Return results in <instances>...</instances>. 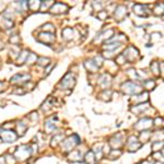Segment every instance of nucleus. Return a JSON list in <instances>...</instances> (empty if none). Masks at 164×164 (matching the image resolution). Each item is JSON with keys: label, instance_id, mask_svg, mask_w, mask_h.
<instances>
[{"label": "nucleus", "instance_id": "nucleus-1", "mask_svg": "<svg viewBox=\"0 0 164 164\" xmlns=\"http://www.w3.org/2000/svg\"><path fill=\"white\" fill-rule=\"evenodd\" d=\"M33 153L31 146H27V144H22V146L18 147L14 152V159L18 160V161H25L27 160Z\"/></svg>", "mask_w": 164, "mask_h": 164}, {"label": "nucleus", "instance_id": "nucleus-2", "mask_svg": "<svg viewBox=\"0 0 164 164\" xmlns=\"http://www.w3.org/2000/svg\"><path fill=\"white\" fill-rule=\"evenodd\" d=\"M120 90L124 92L125 94H130V95H135V94H139L142 92V88L135 83L133 81H127L123 83Z\"/></svg>", "mask_w": 164, "mask_h": 164}, {"label": "nucleus", "instance_id": "nucleus-3", "mask_svg": "<svg viewBox=\"0 0 164 164\" xmlns=\"http://www.w3.org/2000/svg\"><path fill=\"white\" fill-rule=\"evenodd\" d=\"M80 142H81V140H80L79 136L78 135L71 136V137L67 138L65 141H62V151H64L65 153L71 152L72 149L75 148V146H78Z\"/></svg>", "mask_w": 164, "mask_h": 164}, {"label": "nucleus", "instance_id": "nucleus-4", "mask_svg": "<svg viewBox=\"0 0 164 164\" xmlns=\"http://www.w3.org/2000/svg\"><path fill=\"white\" fill-rule=\"evenodd\" d=\"M75 84V77L71 72H68L61 79L59 83V87L61 89H72Z\"/></svg>", "mask_w": 164, "mask_h": 164}, {"label": "nucleus", "instance_id": "nucleus-5", "mask_svg": "<svg viewBox=\"0 0 164 164\" xmlns=\"http://www.w3.org/2000/svg\"><path fill=\"white\" fill-rule=\"evenodd\" d=\"M0 139L6 143H11L18 139V135L14 131H12L11 129H5L0 133Z\"/></svg>", "mask_w": 164, "mask_h": 164}, {"label": "nucleus", "instance_id": "nucleus-6", "mask_svg": "<svg viewBox=\"0 0 164 164\" xmlns=\"http://www.w3.org/2000/svg\"><path fill=\"white\" fill-rule=\"evenodd\" d=\"M152 126H153V120L151 119V118H142V119H140L139 122L133 126V128L140 131H144V130H149Z\"/></svg>", "mask_w": 164, "mask_h": 164}, {"label": "nucleus", "instance_id": "nucleus-7", "mask_svg": "<svg viewBox=\"0 0 164 164\" xmlns=\"http://www.w3.org/2000/svg\"><path fill=\"white\" fill-rule=\"evenodd\" d=\"M125 57V59L128 61H133L139 57V51L137 48H135L133 46H129L126 48V51H124V53L122 54Z\"/></svg>", "mask_w": 164, "mask_h": 164}, {"label": "nucleus", "instance_id": "nucleus-8", "mask_svg": "<svg viewBox=\"0 0 164 164\" xmlns=\"http://www.w3.org/2000/svg\"><path fill=\"white\" fill-rule=\"evenodd\" d=\"M127 147H128V150L130 152H135V151L139 150L140 148L142 147V143L139 141L137 137L135 136H130L128 138V141H127Z\"/></svg>", "mask_w": 164, "mask_h": 164}, {"label": "nucleus", "instance_id": "nucleus-9", "mask_svg": "<svg viewBox=\"0 0 164 164\" xmlns=\"http://www.w3.org/2000/svg\"><path fill=\"white\" fill-rule=\"evenodd\" d=\"M37 41L41 43H44V44H51V43L55 42V36L53 33H47V32H43L40 33L37 36Z\"/></svg>", "mask_w": 164, "mask_h": 164}, {"label": "nucleus", "instance_id": "nucleus-10", "mask_svg": "<svg viewBox=\"0 0 164 164\" xmlns=\"http://www.w3.org/2000/svg\"><path fill=\"white\" fill-rule=\"evenodd\" d=\"M98 83H99V85H100V87L102 88L103 90H107V88L111 87V83H112L111 75H107V73H104V75H102L100 77V79H99Z\"/></svg>", "mask_w": 164, "mask_h": 164}, {"label": "nucleus", "instance_id": "nucleus-11", "mask_svg": "<svg viewBox=\"0 0 164 164\" xmlns=\"http://www.w3.org/2000/svg\"><path fill=\"white\" fill-rule=\"evenodd\" d=\"M68 10V6L62 2H56L51 7V13L53 14H61Z\"/></svg>", "mask_w": 164, "mask_h": 164}, {"label": "nucleus", "instance_id": "nucleus-12", "mask_svg": "<svg viewBox=\"0 0 164 164\" xmlns=\"http://www.w3.org/2000/svg\"><path fill=\"white\" fill-rule=\"evenodd\" d=\"M30 79H31V75H29V73H18V75H13V77L11 78V82L12 83H18V84H22V83H24V82H27L30 81Z\"/></svg>", "mask_w": 164, "mask_h": 164}, {"label": "nucleus", "instance_id": "nucleus-13", "mask_svg": "<svg viewBox=\"0 0 164 164\" xmlns=\"http://www.w3.org/2000/svg\"><path fill=\"white\" fill-rule=\"evenodd\" d=\"M133 12L139 17H148L150 14V11L147 9L146 6L139 5V3L133 6Z\"/></svg>", "mask_w": 164, "mask_h": 164}, {"label": "nucleus", "instance_id": "nucleus-14", "mask_svg": "<svg viewBox=\"0 0 164 164\" xmlns=\"http://www.w3.org/2000/svg\"><path fill=\"white\" fill-rule=\"evenodd\" d=\"M114 16H115V19L117 21H122L123 19H125V17L127 16V8L125 7V6H118L117 8L115 9V13H114Z\"/></svg>", "mask_w": 164, "mask_h": 164}, {"label": "nucleus", "instance_id": "nucleus-15", "mask_svg": "<svg viewBox=\"0 0 164 164\" xmlns=\"http://www.w3.org/2000/svg\"><path fill=\"white\" fill-rule=\"evenodd\" d=\"M124 144V140L122 138V135H116L109 140V146H112L113 148H119Z\"/></svg>", "mask_w": 164, "mask_h": 164}, {"label": "nucleus", "instance_id": "nucleus-16", "mask_svg": "<svg viewBox=\"0 0 164 164\" xmlns=\"http://www.w3.org/2000/svg\"><path fill=\"white\" fill-rule=\"evenodd\" d=\"M68 159L72 162H80L82 161V154L80 153V151L72 150L70 152V154L68 155Z\"/></svg>", "mask_w": 164, "mask_h": 164}, {"label": "nucleus", "instance_id": "nucleus-17", "mask_svg": "<svg viewBox=\"0 0 164 164\" xmlns=\"http://www.w3.org/2000/svg\"><path fill=\"white\" fill-rule=\"evenodd\" d=\"M84 67L89 72H92V73L96 72V71L99 70V67L96 66L93 60H87V61L84 62Z\"/></svg>", "mask_w": 164, "mask_h": 164}, {"label": "nucleus", "instance_id": "nucleus-18", "mask_svg": "<svg viewBox=\"0 0 164 164\" xmlns=\"http://www.w3.org/2000/svg\"><path fill=\"white\" fill-rule=\"evenodd\" d=\"M114 34V30L113 29H109L106 32H104V33H102L101 32L100 34H98L95 37V41L98 40H101V38H103V40H109V38L112 37V35Z\"/></svg>", "mask_w": 164, "mask_h": 164}, {"label": "nucleus", "instance_id": "nucleus-19", "mask_svg": "<svg viewBox=\"0 0 164 164\" xmlns=\"http://www.w3.org/2000/svg\"><path fill=\"white\" fill-rule=\"evenodd\" d=\"M84 161L87 164H95L96 163V159H95V155H94L93 151H89L87 152L84 157Z\"/></svg>", "mask_w": 164, "mask_h": 164}, {"label": "nucleus", "instance_id": "nucleus-20", "mask_svg": "<svg viewBox=\"0 0 164 164\" xmlns=\"http://www.w3.org/2000/svg\"><path fill=\"white\" fill-rule=\"evenodd\" d=\"M148 109V104L147 103H143V104H139V105H136L131 109V112H133L135 114H141L142 112H144L146 109Z\"/></svg>", "mask_w": 164, "mask_h": 164}, {"label": "nucleus", "instance_id": "nucleus-21", "mask_svg": "<svg viewBox=\"0 0 164 164\" xmlns=\"http://www.w3.org/2000/svg\"><path fill=\"white\" fill-rule=\"evenodd\" d=\"M73 36V30L71 27H66V29L62 30V38H65L66 41L72 40Z\"/></svg>", "mask_w": 164, "mask_h": 164}, {"label": "nucleus", "instance_id": "nucleus-22", "mask_svg": "<svg viewBox=\"0 0 164 164\" xmlns=\"http://www.w3.org/2000/svg\"><path fill=\"white\" fill-rule=\"evenodd\" d=\"M27 129V126L23 122H19L17 125V131H18V136H24L25 131Z\"/></svg>", "mask_w": 164, "mask_h": 164}, {"label": "nucleus", "instance_id": "nucleus-23", "mask_svg": "<svg viewBox=\"0 0 164 164\" xmlns=\"http://www.w3.org/2000/svg\"><path fill=\"white\" fill-rule=\"evenodd\" d=\"M61 141H64V135H60V133H58V135H56L55 137L51 139V146L53 147V148H55V147H57Z\"/></svg>", "mask_w": 164, "mask_h": 164}, {"label": "nucleus", "instance_id": "nucleus-24", "mask_svg": "<svg viewBox=\"0 0 164 164\" xmlns=\"http://www.w3.org/2000/svg\"><path fill=\"white\" fill-rule=\"evenodd\" d=\"M29 54H30V51H27V49H24V51H21V54H20V56L18 57V65H22L23 62H25V60H27V56H29Z\"/></svg>", "mask_w": 164, "mask_h": 164}, {"label": "nucleus", "instance_id": "nucleus-25", "mask_svg": "<svg viewBox=\"0 0 164 164\" xmlns=\"http://www.w3.org/2000/svg\"><path fill=\"white\" fill-rule=\"evenodd\" d=\"M55 129H56V126L55 124L51 122V119H48L45 123V131H46L47 133H51Z\"/></svg>", "mask_w": 164, "mask_h": 164}, {"label": "nucleus", "instance_id": "nucleus-26", "mask_svg": "<svg viewBox=\"0 0 164 164\" xmlns=\"http://www.w3.org/2000/svg\"><path fill=\"white\" fill-rule=\"evenodd\" d=\"M151 138V133L149 130H144V131H141V133H140V139L139 141L141 142V143H143V142L146 141H149V139Z\"/></svg>", "mask_w": 164, "mask_h": 164}, {"label": "nucleus", "instance_id": "nucleus-27", "mask_svg": "<svg viewBox=\"0 0 164 164\" xmlns=\"http://www.w3.org/2000/svg\"><path fill=\"white\" fill-rule=\"evenodd\" d=\"M120 46H122V43L120 42H113V43H111V44H106L104 46V48L107 49L109 51H115L116 48H118V47H120Z\"/></svg>", "mask_w": 164, "mask_h": 164}, {"label": "nucleus", "instance_id": "nucleus-28", "mask_svg": "<svg viewBox=\"0 0 164 164\" xmlns=\"http://www.w3.org/2000/svg\"><path fill=\"white\" fill-rule=\"evenodd\" d=\"M163 147V141H153L152 144H151V149H152L153 152H157V151L160 150V149H163L162 148Z\"/></svg>", "mask_w": 164, "mask_h": 164}, {"label": "nucleus", "instance_id": "nucleus-29", "mask_svg": "<svg viewBox=\"0 0 164 164\" xmlns=\"http://www.w3.org/2000/svg\"><path fill=\"white\" fill-rule=\"evenodd\" d=\"M36 62H37L40 66L42 67H46L49 65V62H51V59L49 58H46V57H37V60H36Z\"/></svg>", "mask_w": 164, "mask_h": 164}, {"label": "nucleus", "instance_id": "nucleus-30", "mask_svg": "<svg viewBox=\"0 0 164 164\" xmlns=\"http://www.w3.org/2000/svg\"><path fill=\"white\" fill-rule=\"evenodd\" d=\"M36 60H37V56H36L34 53H30L29 56H27V60H25V62H27V65H33L34 62H36Z\"/></svg>", "mask_w": 164, "mask_h": 164}, {"label": "nucleus", "instance_id": "nucleus-31", "mask_svg": "<svg viewBox=\"0 0 164 164\" xmlns=\"http://www.w3.org/2000/svg\"><path fill=\"white\" fill-rule=\"evenodd\" d=\"M122 155V151L120 150H111L109 151V157L111 160H115V159H117L118 157H120Z\"/></svg>", "mask_w": 164, "mask_h": 164}, {"label": "nucleus", "instance_id": "nucleus-32", "mask_svg": "<svg viewBox=\"0 0 164 164\" xmlns=\"http://www.w3.org/2000/svg\"><path fill=\"white\" fill-rule=\"evenodd\" d=\"M150 68H151V71H152L153 75H160V72H159V71H160V65H159V62L153 61V64L150 66Z\"/></svg>", "mask_w": 164, "mask_h": 164}, {"label": "nucleus", "instance_id": "nucleus-33", "mask_svg": "<svg viewBox=\"0 0 164 164\" xmlns=\"http://www.w3.org/2000/svg\"><path fill=\"white\" fill-rule=\"evenodd\" d=\"M143 87L147 90H152L155 87V82L153 80H146L143 81Z\"/></svg>", "mask_w": 164, "mask_h": 164}, {"label": "nucleus", "instance_id": "nucleus-34", "mask_svg": "<svg viewBox=\"0 0 164 164\" xmlns=\"http://www.w3.org/2000/svg\"><path fill=\"white\" fill-rule=\"evenodd\" d=\"M40 7H41V2H37V1H30V2H27V8H30V9L33 10V11L40 9Z\"/></svg>", "mask_w": 164, "mask_h": 164}, {"label": "nucleus", "instance_id": "nucleus-35", "mask_svg": "<svg viewBox=\"0 0 164 164\" xmlns=\"http://www.w3.org/2000/svg\"><path fill=\"white\" fill-rule=\"evenodd\" d=\"M53 6V1L51 0H49V1H47V2H45V1H41V11H46V9H48L49 7H51Z\"/></svg>", "mask_w": 164, "mask_h": 164}, {"label": "nucleus", "instance_id": "nucleus-36", "mask_svg": "<svg viewBox=\"0 0 164 164\" xmlns=\"http://www.w3.org/2000/svg\"><path fill=\"white\" fill-rule=\"evenodd\" d=\"M10 43H11L12 45H18L19 43H20V36L12 35L11 37H10Z\"/></svg>", "mask_w": 164, "mask_h": 164}, {"label": "nucleus", "instance_id": "nucleus-37", "mask_svg": "<svg viewBox=\"0 0 164 164\" xmlns=\"http://www.w3.org/2000/svg\"><path fill=\"white\" fill-rule=\"evenodd\" d=\"M5 160H6V164H14L16 163V159H14V157H12V155H10V154L6 155Z\"/></svg>", "mask_w": 164, "mask_h": 164}, {"label": "nucleus", "instance_id": "nucleus-38", "mask_svg": "<svg viewBox=\"0 0 164 164\" xmlns=\"http://www.w3.org/2000/svg\"><path fill=\"white\" fill-rule=\"evenodd\" d=\"M93 61L95 62V65H96V66H98L99 68H100V67L103 65V57H102V56H100V57H99V56H96V57H95V59H94Z\"/></svg>", "mask_w": 164, "mask_h": 164}, {"label": "nucleus", "instance_id": "nucleus-39", "mask_svg": "<svg viewBox=\"0 0 164 164\" xmlns=\"http://www.w3.org/2000/svg\"><path fill=\"white\" fill-rule=\"evenodd\" d=\"M127 75H130L133 79H139V78H138V75H137V71L133 70V69H129V70L127 71Z\"/></svg>", "mask_w": 164, "mask_h": 164}, {"label": "nucleus", "instance_id": "nucleus-40", "mask_svg": "<svg viewBox=\"0 0 164 164\" xmlns=\"http://www.w3.org/2000/svg\"><path fill=\"white\" fill-rule=\"evenodd\" d=\"M98 18H100L101 20H105V19H107V12L104 11V10L100 11L99 12V14H98Z\"/></svg>", "mask_w": 164, "mask_h": 164}, {"label": "nucleus", "instance_id": "nucleus-41", "mask_svg": "<svg viewBox=\"0 0 164 164\" xmlns=\"http://www.w3.org/2000/svg\"><path fill=\"white\" fill-rule=\"evenodd\" d=\"M3 24L6 25V27H7V29L13 27V22H12L11 20H9V19H5V20H3Z\"/></svg>", "mask_w": 164, "mask_h": 164}, {"label": "nucleus", "instance_id": "nucleus-42", "mask_svg": "<svg viewBox=\"0 0 164 164\" xmlns=\"http://www.w3.org/2000/svg\"><path fill=\"white\" fill-rule=\"evenodd\" d=\"M155 10H157V11H154V12L157 14V16H159V14H162V13H163V3H161V6L157 5V8H155Z\"/></svg>", "mask_w": 164, "mask_h": 164}, {"label": "nucleus", "instance_id": "nucleus-43", "mask_svg": "<svg viewBox=\"0 0 164 164\" xmlns=\"http://www.w3.org/2000/svg\"><path fill=\"white\" fill-rule=\"evenodd\" d=\"M116 61H117L119 65H123L125 61H126V59H125V57H124V56H123L122 54H120L119 56H117V57H116Z\"/></svg>", "mask_w": 164, "mask_h": 164}, {"label": "nucleus", "instance_id": "nucleus-44", "mask_svg": "<svg viewBox=\"0 0 164 164\" xmlns=\"http://www.w3.org/2000/svg\"><path fill=\"white\" fill-rule=\"evenodd\" d=\"M46 27H47V30H48V31L51 32V33H54V31H55V27H54V25L51 24V23H48V24H45L44 27H42V29H46Z\"/></svg>", "mask_w": 164, "mask_h": 164}, {"label": "nucleus", "instance_id": "nucleus-45", "mask_svg": "<svg viewBox=\"0 0 164 164\" xmlns=\"http://www.w3.org/2000/svg\"><path fill=\"white\" fill-rule=\"evenodd\" d=\"M92 6H93V8H95L96 11H99V12L102 11V8H103L102 7V3H98L95 1V2H93V5H92Z\"/></svg>", "mask_w": 164, "mask_h": 164}, {"label": "nucleus", "instance_id": "nucleus-46", "mask_svg": "<svg viewBox=\"0 0 164 164\" xmlns=\"http://www.w3.org/2000/svg\"><path fill=\"white\" fill-rule=\"evenodd\" d=\"M155 123H157V126H160V125H162V123H163V120H162V118H160V117H157V119H155Z\"/></svg>", "mask_w": 164, "mask_h": 164}, {"label": "nucleus", "instance_id": "nucleus-47", "mask_svg": "<svg viewBox=\"0 0 164 164\" xmlns=\"http://www.w3.org/2000/svg\"><path fill=\"white\" fill-rule=\"evenodd\" d=\"M0 164H6L5 157H0Z\"/></svg>", "mask_w": 164, "mask_h": 164}, {"label": "nucleus", "instance_id": "nucleus-48", "mask_svg": "<svg viewBox=\"0 0 164 164\" xmlns=\"http://www.w3.org/2000/svg\"><path fill=\"white\" fill-rule=\"evenodd\" d=\"M2 90H3V83L2 82H0V92L2 91Z\"/></svg>", "mask_w": 164, "mask_h": 164}, {"label": "nucleus", "instance_id": "nucleus-49", "mask_svg": "<svg viewBox=\"0 0 164 164\" xmlns=\"http://www.w3.org/2000/svg\"><path fill=\"white\" fill-rule=\"evenodd\" d=\"M2 48H3V43L1 42V41H0V51H1Z\"/></svg>", "mask_w": 164, "mask_h": 164}, {"label": "nucleus", "instance_id": "nucleus-50", "mask_svg": "<svg viewBox=\"0 0 164 164\" xmlns=\"http://www.w3.org/2000/svg\"><path fill=\"white\" fill-rule=\"evenodd\" d=\"M141 164H152V163H151V162H149V161H143Z\"/></svg>", "mask_w": 164, "mask_h": 164}, {"label": "nucleus", "instance_id": "nucleus-51", "mask_svg": "<svg viewBox=\"0 0 164 164\" xmlns=\"http://www.w3.org/2000/svg\"><path fill=\"white\" fill-rule=\"evenodd\" d=\"M155 164H163V162H159V161H157V163H155Z\"/></svg>", "mask_w": 164, "mask_h": 164}]
</instances>
